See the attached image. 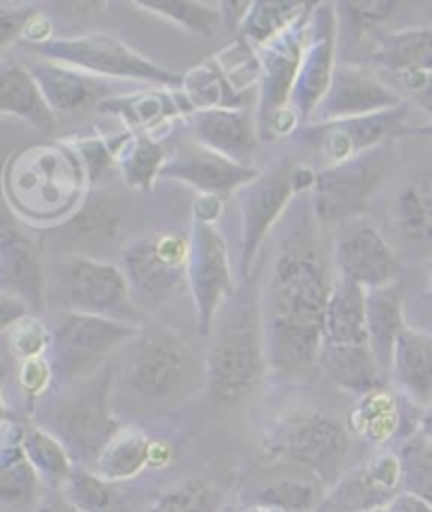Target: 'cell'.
<instances>
[{"instance_id":"816d5d0a","label":"cell","mask_w":432,"mask_h":512,"mask_svg":"<svg viewBox=\"0 0 432 512\" xmlns=\"http://www.w3.org/2000/svg\"><path fill=\"white\" fill-rule=\"evenodd\" d=\"M36 512H81L66 496L64 498H51L38 506Z\"/></svg>"},{"instance_id":"5bb4252c","label":"cell","mask_w":432,"mask_h":512,"mask_svg":"<svg viewBox=\"0 0 432 512\" xmlns=\"http://www.w3.org/2000/svg\"><path fill=\"white\" fill-rule=\"evenodd\" d=\"M344 224L336 241V253H333L338 277L357 283L367 291L395 285L399 260L384 236L361 218Z\"/></svg>"},{"instance_id":"8992f818","label":"cell","mask_w":432,"mask_h":512,"mask_svg":"<svg viewBox=\"0 0 432 512\" xmlns=\"http://www.w3.org/2000/svg\"><path fill=\"white\" fill-rule=\"evenodd\" d=\"M137 331L140 327L129 323L68 312L57 325L49 348L55 380L74 384L93 378L110 350L135 338Z\"/></svg>"},{"instance_id":"681fc988","label":"cell","mask_w":432,"mask_h":512,"mask_svg":"<svg viewBox=\"0 0 432 512\" xmlns=\"http://www.w3.org/2000/svg\"><path fill=\"white\" fill-rule=\"evenodd\" d=\"M192 213H194V220L196 222L213 224L215 220L220 218V213H222V199H220V196L203 194V196H199V199H196Z\"/></svg>"},{"instance_id":"11a10c76","label":"cell","mask_w":432,"mask_h":512,"mask_svg":"<svg viewBox=\"0 0 432 512\" xmlns=\"http://www.w3.org/2000/svg\"><path fill=\"white\" fill-rule=\"evenodd\" d=\"M420 432H422V437L432 445V405L422 413Z\"/></svg>"},{"instance_id":"6da1fadb","label":"cell","mask_w":432,"mask_h":512,"mask_svg":"<svg viewBox=\"0 0 432 512\" xmlns=\"http://www.w3.org/2000/svg\"><path fill=\"white\" fill-rule=\"evenodd\" d=\"M331 289L317 247L302 236L285 241L266 277L260 317L266 361L274 371L300 376L319 365Z\"/></svg>"},{"instance_id":"7402d4cb","label":"cell","mask_w":432,"mask_h":512,"mask_svg":"<svg viewBox=\"0 0 432 512\" xmlns=\"http://www.w3.org/2000/svg\"><path fill=\"white\" fill-rule=\"evenodd\" d=\"M26 68L36 78L38 87L55 112H78L91 108L93 104L100 106L110 91L97 76L60 62H51V59H36Z\"/></svg>"},{"instance_id":"cb8c5ba5","label":"cell","mask_w":432,"mask_h":512,"mask_svg":"<svg viewBox=\"0 0 432 512\" xmlns=\"http://www.w3.org/2000/svg\"><path fill=\"white\" fill-rule=\"evenodd\" d=\"M319 367L325 376L350 395H369L386 388V371L367 344H323Z\"/></svg>"},{"instance_id":"7c38bea8","label":"cell","mask_w":432,"mask_h":512,"mask_svg":"<svg viewBox=\"0 0 432 512\" xmlns=\"http://www.w3.org/2000/svg\"><path fill=\"white\" fill-rule=\"evenodd\" d=\"M314 9H317V3H310V7L296 22L285 28L279 36H274L270 43L260 47L262 78L258 121L262 131H266L272 118L287 108V102H291V93L300 74Z\"/></svg>"},{"instance_id":"4316f807","label":"cell","mask_w":432,"mask_h":512,"mask_svg":"<svg viewBox=\"0 0 432 512\" xmlns=\"http://www.w3.org/2000/svg\"><path fill=\"white\" fill-rule=\"evenodd\" d=\"M403 300L395 285L367 291V333L369 348L376 354L380 367L390 373L392 354L405 329Z\"/></svg>"},{"instance_id":"484cf974","label":"cell","mask_w":432,"mask_h":512,"mask_svg":"<svg viewBox=\"0 0 432 512\" xmlns=\"http://www.w3.org/2000/svg\"><path fill=\"white\" fill-rule=\"evenodd\" d=\"M325 344H367V289L346 279L333 281L325 310Z\"/></svg>"},{"instance_id":"277c9868","label":"cell","mask_w":432,"mask_h":512,"mask_svg":"<svg viewBox=\"0 0 432 512\" xmlns=\"http://www.w3.org/2000/svg\"><path fill=\"white\" fill-rule=\"evenodd\" d=\"M60 300L70 312L93 314L140 327L144 317L137 308L121 266L72 255L57 274Z\"/></svg>"},{"instance_id":"60d3db41","label":"cell","mask_w":432,"mask_h":512,"mask_svg":"<svg viewBox=\"0 0 432 512\" xmlns=\"http://www.w3.org/2000/svg\"><path fill=\"white\" fill-rule=\"evenodd\" d=\"M5 336L11 352L22 361L43 357L53 342V336L47 331V327L34 317H24L22 321H17L9 329H5Z\"/></svg>"},{"instance_id":"2e32d148","label":"cell","mask_w":432,"mask_h":512,"mask_svg":"<svg viewBox=\"0 0 432 512\" xmlns=\"http://www.w3.org/2000/svg\"><path fill=\"white\" fill-rule=\"evenodd\" d=\"M405 100L384 81L363 66L340 64L333 70L331 85L323 102L314 110L317 123L344 121L367 114H378L401 106Z\"/></svg>"},{"instance_id":"6f0895ef","label":"cell","mask_w":432,"mask_h":512,"mask_svg":"<svg viewBox=\"0 0 432 512\" xmlns=\"http://www.w3.org/2000/svg\"><path fill=\"white\" fill-rule=\"evenodd\" d=\"M428 298L432 302V266H430V277H428Z\"/></svg>"},{"instance_id":"b9f144b4","label":"cell","mask_w":432,"mask_h":512,"mask_svg":"<svg viewBox=\"0 0 432 512\" xmlns=\"http://www.w3.org/2000/svg\"><path fill=\"white\" fill-rule=\"evenodd\" d=\"M344 17H346V24L350 28H355V32H363L369 30L373 26H378L392 15L395 11L397 3H386V0H373V3H338L336 5Z\"/></svg>"},{"instance_id":"1f68e13d","label":"cell","mask_w":432,"mask_h":512,"mask_svg":"<svg viewBox=\"0 0 432 512\" xmlns=\"http://www.w3.org/2000/svg\"><path fill=\"white\" fill-rule=\"evenodd\" d=\"M114 159L123 180L131 188L150 190L154 177L161 175L167 163V150L150 133L135 131L123 137V144L116 150Z\"/></svg>"},{"instance_id":"ac0fdd59","label":"cell","mask_w":432,"mask_h":512,"mask_svg":"<svg viewBox=\"0 0 432 512\" xmlns=\"http://www.w3.org/2000/svg\"><path fill=\"white\" fill-rule=\"evenodd\" d=\"M258 175V169L230 161L224 154L203 146L201 142L173 150L161 171V177L186 182L201 194L220 196V199L251 184Z\"/></svg>"},{"instance_id":"e575fe53","label":"cell","mask_w":432,"mask_h":512,"mask_svg":"<svg viewBox=\"0 0 432 512\" xmlns=\"http://www.w3.org/2000/svg\"><path fill=\"white\" fill-rule=\"evenodd\" d=\"M310 7L300 0H260L251 3L249 13L241 24V38L251 47H264L274 36H279Z\"/></svg>"},{"instance_id":"d4e9b609","label":"cell","mask_w":432,"mask_h":512,"mask_svg":"<svg viewBox=\"0 0 432 512\" xmlns=\"http://www.w3.org/2000/svg\"><path fill=\"white\" fill-rule=\"evenodd\" d=\"M0 112L22 118L41 133H51L57 125L55 110L26 66H3L0 70Z\"/></svg>"},{"instance_id":"7bdbcfd3","label":"cell","mask_w":432,"mask_h":512,"mask_svg":"<svg viewBox=\"0 0 432 512\" xmlns=\"http://www.w3.org/2000/svg\"><path fill=\"white\" fill-rule=\"evenodd\" d=\"M53 378H55L53 367L45 357L22 361V367H19V376H17L19 386H22L28 399H36L43 390H47Z\"/></svg>"},{"instance_id":"30bf717a","label":"cell","mask_w":432,"mask_h":512,"mask_svg":"<svg viewBox=\"0 0 432 512\" xmlns=\"http://www.w3.org/2000/svg\"><path fill=\"white\" fill-rule=\"evenodd\" d=\"M409 118L411 104L403 102L397 108L378 114L308 125V129L302 131V140L317 150L323 159L338 165L361 152L388 144L392 137L416 131L418 127L411 125Z\"/></svg>"},{"instance_id":"680465c9","label":"cell","mask_w":432,"mask_h":512,"mask_svg":"<svg viewBox=\"0 0 432 512\" xmlns=\"http://www.w3.org/2000/svg\"><path fill=\"white\" fill-rule=\"evenodd\" d=\"M369 512H386V508H378V510H369Z\"/></svg>"},{"instance_id":"f35d334b","label":"cell","mask_w":432,"mask_h":512,"mask_svg":"<svg viewBox=\"0 0 432 512\" xmlns=\"http://www.w3.org/2000/svg\"><path fill=\"white\" fill-rule=\"evenodd\" d=\"M146 512H215V491L207 481L188 477L156 496Z\"/></svg>"},{"instance_id":"f1b7e54d","label":"cell","mask_w":432,"mask_h":512,"mask_svg":"<svg viewBox=\"0 0 432 512\" xmlns=\"http://www.w3.org/2000/svg\"><path fill=\"white\" fill-rule=\"evenodd\" d=\"M182 89L192 112L245 110L243 106L247 104V95L230 83L218 59H209L207 64L196 66L184 74Z\"/></svg>"},{"instance_id":"bcb514c9","label":"cell","mask_w":432,"mask_h":512,"mask_svg":"<svg viewBox=\"0 0 432 512\" xmlns=\"http://www.w3.org/2000/svg\"><path fill=\"white\" fill-rule=\"evenodd\" d=\"M51 34H53V24H51V19H49L45 13L36 11V13L30 17V22L26 24V28H24L22 43H24L26 47L43 45V43L51 41V38H53Z\"/></svg>"},{"instance_id":"44dd1931","label":"cell","mask_w":432,"mask_h":512,"mask_svg":"<svg viewBox=\"0 0 432 512\" xmlns=\"http://www.w3.org/2000/svg\"><path fill=\"white\" fill-rule=\"evenodd\" d=\"M196 142L247 165L258 148V121L249 110H196L188 114Z\"/></svg>"},{"instance_id":"9c48e42d","label":"cell","mask_w":432,"mask_h":512,"mask_svg":"<svg viewBox=\"0 0 432 512\" xmlns=\"http://www.w3.org/2000/svg\"><path fill=\"white\" fill-rule=\"evenodd\" d=\"M188 285L194 302L196 327L209 336L218 312L232 295V272L224 236L213 224L192 222L188 236Z\"/></svg>"},{"instance_id":"74e56055","label":"cell","mask_w":432,"mask_h":512,"mask_svg":"<svg viewBox=\"0 0 432 512\" xmlns=\"http://www.w3.org/2000/svg\"><path fill=\"white\" fill-rule=\"evenodd\" d=\"M137 7H144L199 36H211L224 22L222 9H211L201 3H192V0H140Z\"/></svg>"},{"instance_id":"f5cc1de1","label":"cell","mask_w":432,"mask_h":512,"mask_svg":"<svg viewBox=\"0 0 432 512\" xmlns=\"http://www.w3.org/2000/svg\"><path fill=\"white\" fill-rule=\"evenodd\" d=\"M171 460V451L167 445L163 443H152V458H150V466H165Z\"/></svg>"},{"instance_id":"d6986e66","label":"cell","mask_w":432,"mask_h":512,"mask_svg":"<svg viewBox=\"0 0 432 512\" xmlns=\"http://www.w3.org/2000/svg\"><path fill=\"white\" fill-rule=\"evenodd\" d=\"M184 371V344L171 333H152L135 346L127 384L144 399H165L182 386Z\"/></svg>"},{"instance_id":"ffe728a7","label":"cell","mask_w":432,"mask_h":512,"mask_svg":"<svg viewBox=\"0 0 432 512\" xmlns=\"http://www.w3.org/2000/svg\"><path fill=\"white\" fill-rule=\"evenodd\" d=\"M0 289L5 295L24 300L34 312L45 298V279L36 245L9 224L0 230Z\"/></svg>"},{"instance_id":"83f0119b","label":"cell","mask_w":432,"mask_h":512,"mask_svg":"<svg viewBox=\"0 0 432 512\" xmlns=\"http://www.w3.org/2000/svg\"><path fill=\"white\" fill-rule=\"evenodd\" d=\"M403 413L395 392L386 388L359 397L357 407L348 416V430L373 445H384L397 437Z\"/></svg>"},{"instance_id":"d6a6232c","label":"cell","mask_w":432,"mask_h":512,"mask_svg":"<svg viewBox=\"0 0 432 512\" xmlns=\"http://www.w3.org/2000/svg\"><path fill=\"white\" fill-rule=\"evenodd\" d=\"M104 114H116L135 131L148 133L159 123L167 121L175 112L182 110L167 93H131L114 95L104 100L100 106Z\"/></svg>"},{"instance_id":"4dcf8cb0","label":"cell","mask_w":432,"mask_h":512,"mask_svg":"<svg viewBox=\"0 0 432 512\" xmlns=\"http://www.w3.org/2000/svg\"><path fill=\"white\" fill-rule=\"evenodd\" d=\"M152 443L142 430L121 428L95 462V472L106 481H127L150 466Z\"/></svg>"},{"instance_id":"8fae6325","label":"cell","mask_w":432,"mask_h":512,"mask_svg":"<svg viewBox=\"0 0 432 512\" xmlns=\"http://www.w3.org/2000/svg\"><path fill=\"white\" fill-rule=\"evenodd\" d=\"M293 169L289 159L274 163L247 186L239 190L241 209V272L249 277L251 262L258 253L268 230L281 218L289 201L296 196L293 190Z\"/></svg>"},{"instance_id":"5b68a950","label":"cell","mask_w":432,"mask_h":512,"mask_svg":"<svg viewBox=\"0 0 432 512\" xmlns=\"http://www.w3.org/2000/svg\"><path fill=\"white\" fill-rule=\"evenodd\" d=\"M390 163L392 146L388 142L319 171L317 186L312 190L314 215L325 224L359 220L367 211L369 199L380 188Z\"/></svg>"},{"instance_id":"7dc6e473","label":"cell","mask_w":432,"mask_h":512,"mask_svg":"<svg viewBox=\"0 0 432 512\" xmlns=\"http://www.w3.org/2000/svg\"><path fill=\"white\" fill-rule=\"evenodd\" d=\"M28 304L19 298H13V295H0V327L9 329L17 321H22L28 317Z\"/></svg>"},{"instance_id":"836d02e7","label":"cell","mask_w":432,"mask_h":512,"mask_svg":"<svg viewBox=\"0 0 432 512\" xmlns=\"http://www.w3.org/2000/svg\"><path fill=\"white\" fill-rule=\"evenodd\" d=\"M24 454L34 466L47 485L60 489L68 483L72 475V456L66 445L57 439L51 430L45 428H26V435L22 441Z\"/></svg>"},{"instance_id":"ee69618b","label":"cell","mask_w":432,"mask_h":512,"mask_svg":"<svg viewBox=\"0 0 432 512\" xmlns=\"http://www.w3.org/2000/svg\"><path fill=\"white\" fill-rule=\"evenodd\" d=\"M36 13L34 7H22V9H0V47H11L17 38L22 41V34L30 17Z\"/></svg>"},{"instance_id":"4fadbf2b","label":"cell","mask_w":432,"mask_h":512,"mask_svg":"<svg viewBox=\"0 0 432 512\" xmlns=\"http://www.w3.org/2000/svg\"><path fill=\"white\" fill-rule=\"evenodd\" d=\"M279 456L314 472L323 485L336 487L350 451V430L327 416H310L287 428Z\"/></svg>"},{"instance_id":"9a60e30c","label":"cell","mask_w":432,"mask_h":512,"mask_svg":"<svg viewBox=\"0 0 432 512\" xmlns=\"http://www.w3.org/2000/svg\"><path fill=\"white\" fill-rule=\"evenodd\" d=\"M336 9L329 3H317V9L310 19L308 41L302 57V66L296 87L291 93V108L298 112L300 118H312L314 110L323 102L329 91L336 57Z\"/></svg>"},{"instance_id":"3957f363","label":"cell","mask_w":432,"mask_h":512,"mask_svg":"<svg viewBox=\"0 0 432 512\" xmlns=\"http://www.w3.org/2000/svg\"><path fill=\"white\" fill-rule=\"evenodd\" d=\"M262 321L247 314H230L207 348V388L211 397L234 403L258 386L266 371Z\"/></svg>"},{"instance_id":"f6af8a7d","label":"cell","mask_w":432,"mask_h":512,"mask_svg":"<svg viewBox=\"0 0 432 512\" xmlns=\"http://www.w3.org/2000/svg\"><path fill=\"white\" fill-rule=\"evenodd\" d=\"M81 152H83V159H85V169L89 173L91 180H97L102 173H106V169L112 165L114 159V152L106 146V142L100 140H85L81 142Z\"/></svg>"},{"instance_id":"ab89813d","label":"cell","mask_w":432,"mask_h":512,"mask_svg":"<svg viewBox=\"0 0 432 512\" xmlns=\"http://www.w3.org/2000/svg\"><path fill=\"white\" fill-rule=\"evenodd\" d=\"M64 489L66 498L81 512H108L110 508V485L97 472L74 466Z\"/></svg>"},{"instance_id":"db71d44e","label":"cell","mask_w":432,"mask_h":512,"mask_svg":"<svg viewBox=\"0 0 432 512\" xmlns=\"http://www.w3.org/2000/svg\"><path fill=\"white\" fill-rule=\"evenodd\" d=\"M416 97H418L420 106H422V108L432 116V72H430V76H428V81H426L424 89H422Z\"/></svg>"},{"instance_id":"603a6c76","label":"cell","mask_w":432,"mask_h":512,"mask_svg":"<svg viewBox=\"0 0 432 512\" xmlns=\"http://www.w3.org/2000/svg\"><path fill=\"white\" fill-rule=\"evenodd\" d=\"M390 378L411 405L422 411L432 405V333L403 329L392 354Z\"/></svg>"},{"instance_id":"c3c4849f","label":"cell","mask_w":432,"mask_h":512,"mask_svg":"<svg viewBox=\"0 0 432 512\" xmlns=\"http://www.w3.org/2000/svg\"><path fill=\"white\" fill-rule=\"evenodd\" d=\"M411 188H414L418 194V201L422 205V211L426 215V222L430 228V243H432V163L420 173V177L411 184Z\"/></svg>"},{"instance_id":"f546056e","label":"cell","mask_w":432,"mask_h":512,"mask_svg":"<svg viewBox=\"0 0 432 512\" xmlns=\"http://www.w3.org/2000/svg\"><path fill=\"white\" fill-rule=\"evenodd\" d=\"M371 57L392 74L432 72V30L409 28L384 34Z\"/></svg>"},{"instance_id":"f907efd6","label":"cell","mask_w":432,"mask_h":512,"mask_svg":"<svg viewBox=\"0 0 432 512\" xmlns=\"http://www.w3.org/2000/svg\"><path fill=\"white\" fill-rule=\"evenodd\" d=\"M220 7H222V15H224L226 26L228 28H234V26L241 28L245 15L249 13L251 3H222Z\"/></svg>"},{"instance_id":"ba28073f","label":"cell","mask_w":432,"mask_h":512,"mask_svg":"<svg viewBox=\"0 0 432 512\" xmlns=\"http://www.w3.org/2000/svg\"><path fill=\"white\" fill-rule=\"evenodd\" d=\"M190 243L178 232H161L137 239L121 251V270L133 300L159 306L188 283Z\"/></svg>"},{"instance_id":"d590c367","label":"cell","mask_w":432,"mask_h":512,"mask_svg":"<svg viewBox=\"0 0 432 512\" xmlns=\"http://www.w3.org/2000/svg\"><path fill=\"white\" fill-rule=\"evenodd\" d=\"M119 224V205L104 192H95L85 201L83 209L74 215L72 222L68 224V232L76 241L108 243L114 239L116 232H119Z\"/></svg>"},{"instance_id":"9f6ffc18","label":"cell","mask_w":432,"mask_h":512,"mask_svg":"<svg viewBox=\"0 0 432 512\" xmlns=\"http://www.w3.org/2000/svg\"><path fill=\"white\" fill-rule=\"evenodd\" d=\"M416 133L426 135V137H432V116H430V121H428L426 125H420V127H418V131H416Z\"/></svg>"},{"instance_id":"e0dca14e","label":"cell","mask_w":432,"mask_h":512,"mask_svg":"<svg viewBox=\"0 0 432 512\" xmlns=\"http://www.w3.org/2000/svg\"><path fill=\"white\" fill-rule=\"evenodd\" d=\"M403 479V460L392 451H382L342 477L317 512H369L386 508L397 498L395 494Z\"/></svg>"},{"instance_id":"7a4b0ae2","label":"cell","mask_w":432,"mask_h":512,"mask_svg":"<svg viewBox=\"0 0 432 512\" xmlns=\"http://www.w3.org/2000/svg\"><path fill=\"white\" fill-rule=\"evenodd\" d=\"M43 59L60 62L93 76L131 78L163 87L182 89L184 76L171 72L148 57L133 51L121 38L110 34H85L72 38H51L43 45L28 47Z\"/></svg>"},{"instance_id":"52a82bcc","label":"cell","mask_w":432,"mask_h":512,"mask_svg":"<svg viewBox=\"0 0 432 512\" xmlns=\"http://www.w3.org/2000/svg\"><path fill=\"white\" fill-rule=\"evenodd\" d=\"M110 371L95 373L81 382L72 395L55 409L53 432L70 456L81 462H97L110 439L121 430L110 409Z\"/></svg>"},{"instance_id":"8d00e7d4","label":"cell","mask_w":432,"mask_h":512,"mask_svg":"<svg viewBox=\"0 0 432 512\" xmlns=\"http://www.w3.org/2000/svg\"><path fill=\"white\" fill-rule=\"evenodd\" d=\"M323 504L321 487L308 479H277L262 487L255 496V506L277 512H312Z\"/></svg>"}]
</instances>
